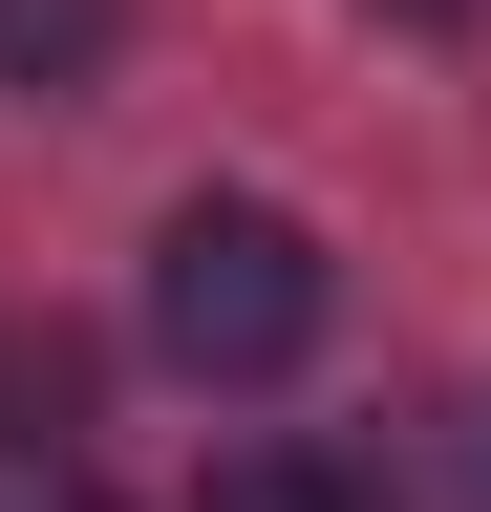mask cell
Segmentation results:
<instances>
[{
    "instance_id": "cell-1",
    "label": "cell",
    "mask_w": 491,
    "mask_h": 512,
    "mask_svg": "<svg viewBox=\"0 0 491 512\" xmlns=\"http://www.w3.org/2000/svg\"><path fill=\"white\" fill-rule=\"evenodd\" d=\"M321 320H342V256L299 235L278 192H193V214L150 235V342L193 363V384H278Z\"/></svg>"
},
{
    "instance_id": "cell-2",
    "label": "cell",
    "mask_w": 491,
    "mask_h": 512,
    "mask_svg": "<svg viewBox=\"0 0 491 512\" xmlns=\"http://www.w3.org/2000/svg\"><path fill=\"white\" fill-rule=\"evenodd\" d=\"M107 64H129V0H0V86L22 107H86Z\"/></svg>"
},
{
    "instance_id": "cell-3",
    "label": "cell",
    "mask_w": 491,
    "mask_h": 512,
    "mask_svg": "<svg viewBox=\"0 0 491 512\" xmlns=\"http://www.w3.org/2000/svg\"><path fill=\"white\" fill-rule=\"evenodd\" d=\"M193 512H363V470H342V448H214Z\"/></svg>"
},
{
    "instance_id": "cell-4",
    "label": "cell",
    "mask_w": 491,
    "mask_h": 512,
    "mask_svg": "<svg viewBox=\"0 0 491 512\" xmlns=\"http://www.w3.org/2000/svg\"><path fill=\"white\" fill-rule=\"evenodd\" d=\"M65 406H86V363H65V342H0V448H43Z\"/></svg>"
},
{
    "instance_id": "cell-5",
    "label": "cell",
    "mask_w": 491,
    "mask_h": 512,
    "mask_svg": "<svg viewBox=\"0 0 491 512\" xmlns=\"http://www.w3.org/2000/svg\"><path fill=\"white\" fill-rule=\"evenodd\" d=\"M385 22H406V43H449V22H491V0H385Z\"/></svg>"
},
{
    "instance_id": "cell-6",
    "label": "cell",
    "mask_w": 491,
    "mask_h": 512,
    "mask_svg": "<svg viewBox=\"0 0 491 512\" xmlns=\"http://www.w3.org/2000/svg\"><path fill=\"white\" fill-rule=\"evenodd\" d=\"M65 512H107V491H65Z\"/></svg>"
}]
</instances>
